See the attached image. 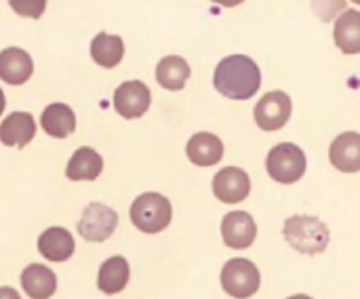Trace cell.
Returning a JSON list of instances; mask_svg holds the SVG:
<instances>
[{"label": "cell", "mask_w": 360, "mask_h": 299, "mask_svg": "<svg viewBox=\"0 0 360 299\" xmlns=\"http://www.w3.org/2000/svg\"><path fill=\"white\" fill-rule=\"evenodd\" d=\"M40 125H42L46 135L63 139V137L74 133L76 116H74V110L70 106H65V103H51L49 108H44V112L40 116Z\"/></svg>", "instance_id": "cell-19"}, {"label": "cell", "mask_w": 360, "mask_h": 299, "mask_svg": "<svg viewBox=\"0 0 360 299\" xmlns=\"http://www.w3.org/2000/svg\"><path fill=\"white\" fill-rule=\"evenodd\" d=\"M221 236L230 249H247L255 243L257 226L245 211H232L221 220Z\"/></svg>", "instance_id": "cell-10"}, {"label": "cell", "mask_w": 360, "mask_h": 299, "mask_svg": "<svg viewBox=\"0 0 360 299\" xmlns=\"http://www.w3.org/2000/svg\"><path fill=\"white\" fill-rule=\"evenodd\" d=\"M124 42L120 36L114 34H97L91 42V57L101 68H116L122 61Z\"/></svg>", "instance_id": "cell-22"}, {"label": "cell", "mask_w": 360, "mask_h": 299, "mask_svg": "<svg viewBox=\"0 0 360 299\" xmlns=\"http://www.w3.org/2000/svg\"><path fill=\"white\" fill-rule=\"evenodd\" d=\"M352 2H354V4H360V0H352Z\"/></svg>", "instance_id": "cell-29"}, {"label": "cell", "mask_w": 360, "mask_h": 299, "mask_svg": "<svg viewBox=\"0 0 360 299\" xmlns=\"http://www.w3.org/2000/svg\"><path fill=\"white\" fill-rule=\"evenodd\" d=\"M32 74H34V63H32V57L23 49L8 46L0 51V80L17 87V84L27 82Z\"/></svg>", "instance_id": "cell-12"}, {"label": "cell", "mask_w": 360, "mask_h": 299, "mask_svg": "<svg viewBox=\"0 0 360 299\" xmlns=\"http://www.w3.org/2000/svg\"><path fill=\"white\" fill-rule=\"evenodd\" d=\"M103 160L93 148H78L68 163L65 175L72 182H93L101 175Z\"/></svg>", "instance_id": "cell-18"}, {"label": "cell", "mask_w": 360, "mask_h": 299, "mask_svg": "<svg viewBox=\"0 0 360 299\" xmlns=\"http://www.w3.org/2000/svg\"><path fill=\"white\" fill-rule=\"evenodd\" d=\"M335 44L346 55H359L360 53V11L346 8L340 13L333 30Z\"/></svg>", "instance_id": "cell-15"}, {"label": "cell", "mask_w": 360, "mask_h": 299, "mask_svg": "<svg viewBox=\"0 0 360 299\" xmlns=\"http://www.w3.org/2000/svg\"><path fill=\"white\" fill-rule=\"evenodd\" d=\"M306 167H308L306 154L295 144H278V146H274L270 150V154H268V160H266L268 175L274 182L283 184V186L300 182L304 177V173H306Z\"/></svg>", "instance_id": "cell-4"}, {"label": "cell", "mask_w": 360, "mask_h": 299, "mask_svg": "<svg viewBox=\"0 0 360 299\" xmlns=\"http://www.w3.org/2000/svg\"><path fill=\"white\" fill-rule=\"evenodd\" d=\"M211 2H215V4H219V6H228V8H232V6H238L240 2H245V0H211Z\"/></svg>", "instance_id": "cell-26"}, {"label": "cell", "mask_w": 360, "mask_h": 299, "mask_svg": "<svg viewBox=\"0 0 360 299\" xmlns=\"http://www.w3.org/2000/svg\"><path fill=\"white\" fill-rule=\"evenodd\" d=\"M285 241L304 255H319L325 253L331 241V232L327 224L312 215H293L285 222L283 228Z\"/></svg>", "instance_id": "cell-2"}, {"label": "cell", "mask_w": 360, "mask_h": 299, "mask_svg": "<svg viewBox=\"0 0 360 299\" xmlns=\"http://www.w3.org/2000/svg\"><path fill=\"white\" fill-rule=\"evenodd\" d=\"M213 87L228 99H251L262 87V70L247 55L224 57L215 68Z\"/></svg>", "instance_id": "cell-1"}, {"label": "cell", "mask_w": 360, "mask_h": 299, "mask_svg": "<svg viewBox=\"0 0 360 299\" xmlns=\"http://www.w3.org/2000/svg\"><path fill=\"white\" fill-rule=\"evenodd\" d=\"M76 245L65 228H49L38 238V251L49 262H65L72 257Z\"/></svg>", "instance_id": "cell-17"}, {"label": "cell", "mask_w": 360, "mask_h": 299, "mask_svg": "<svg viewBox=\"0 0 360 299\" xmlns=\"http://www.w3.org/2000/svg\"><path fill=\"white\" fill-rule=\"evenodd\" d=\"M36 135V122L27 112H13L0 125V144L8 148H25Z\"/></svg>", "instance_id": "cell-13"}, {"label": "cell", "mask_w": 360, "mask_h": 299, "mask_svg": "<svg viewBox=\"0 0 360 299\" xmlns=\"http://www.w3.org/2000/svg\"><path fill=\"white\" fill-rule=\"evenodd\" d=\"M251 192L249 175L238 167H226L213 177V194L226 205L243 203Z\"/></svg>", "instance_id": "cell-9"}, {"label": "cell", "mask_w": 360, "mask_h": 299, "mask_svg": "<svg viewBox=\"0 0 360 299\" xmlns=\"http://www.w3.org/2000/svg\"><path fill=\"white\" fill-rule=\"evenodd\" d=\"M8 4L19 17H30V19L42 17L46 8V0H8Z\"/></svg>", "instance_id": "cell-24"}, {"label": "cell", "mask_w": 360, "mask_h": 299, "mask_svg": "<svg viewBox=\"0 0 360 299\" xmlns=\"http://www.w3.org/2000/svg\"><path fill=\"white\" fill-rule=\"evenodd\" d=\"M118 226V213L101 203H91L78 220V234L89 243L108 241Z\"/></svg>", "instance_id": "cell-6"}, {"label": "cell", "mask_w": 360, "mask_h": 299, "mask_svg": "<svg viewBox=\"0 0 360 299\" xmlns=\"http://www.w3.org/2000/svg\"><path fill=\"white\" fill-rule=\"evenodd\" d=\"M331 165L342 173H359L360 171V133L348 131L333 139L329 148Z\"/></svg>", "instance_id": "cell-11"}, {"label": "cell", "mask_w": 360, "mask_h": 299, "mask_svg": "<svg viewBox=\"0 0 360 299\" xmlns=\"http://www.w3.org/2000/svg\"><path fill=\"white\" fill-rule=\"evenodd\" d=\"M186 154L196 167H213L224 158V144L213 133H196L190 137Z\"/></svg>", "instance_id": "cell-14"}, {"label": "cell", "mask_w": 360, "mask_h": 299, "mask_svg": "<svg viewBox=\"0 0 360 299\" xmlns=\"http://www.w3.org/2000/svg\"><path fill=\"white\" fill-rule=\"evenodd\" d=\"M259 285H262V274L257 266L249 260L243 257L230 260L221 270V287L230 298H253L259 291Z\"/></svg>", "instance_id": "cell-5"}, {"label": "cell", "mask_w": 360, "mask_h": 299, "mask_svg": "<svg viewBox=\"0 0 360 299\" xmlns=\"http://www.w3.org/2000/svg\"><path fill=\"white\" fill-rule=\"evenodd\" d=\"M152 103L150 89L141 80H127L114 91V110L122 118H141Z\"/></svg>", "instance_id": "cell-8"}, {"label": "cell", "mask_w": 360, "mask_h": 299, "mask_svg": "<svg viewBox=\"0 0 360 299\" xmlns=\"http://www.w3.org/2000/svg\"><path fill=\"white\" fill-rule=\"evenodd\" d=\"M0 299H21L19 293L11 287H0Z\"/></svg>", "instance_id": "cell-25"}, {"label": "cell", "mask_w": 360, "mask_h": 299, "mask_svg": "<svg viewBox=\"0 0 360 299\" xmlns=\"http://www.w3.org/2000/svg\"><path fill=\"white\" fill-rule=\"evenodd\" d=\"M129 215H131L133 226L137 230H141L143 234H158L171 224L173 207H171L169 198H165L162 194L146 192L135 198Z\"/></svg>", "instance_id": "cell-3"}, {"label": "cell", "mask_w": 360, "mask_h": 299, "mask_svg": "<svg viewBox=\"0 0 360 299\" xmlns=\"http://www.w3.org/2000/svg\"><path fill=\"white\" fill-rule=\"evenodd\" d=\"M190 74H192V70H190L188 61L179 55L162 57L156 65V80L167 91H181L186 87Z\"/></svg>", "instance_id": "cell-20"}, {"label": "cell", "mask_w": 360, "mask_h": 299, "mask_svg": "<svg viewBox=\"0 0 360 299\" xmlns=\"http://www.w3.org/2000/svg\"><path fill=\"white\" fill-rule=\"evenodd\" d=\"M291 112H293L291 97L283 91H270L257 101L253 116L262 131H278L289 122Z\"/></svg>", "instance_id": "cell-7"}, {"label": "cell", "mask_w": 360, "mask_h": 299, "mask_svg": "<svg viewBox=\"0 0 360 299\" xmlns=\"http://www.w3.org/2000/svg\"><path fill=\"white\" fill-rule=\"evenodd\" d=\"M4 106H6V101H4V93H2V89H0V114L4 112Z\"/></svg>", "instance_id": "cell-27"}, {"label": "cell", "mask_w": 360, "mask_h": 299, "mask_svg": "<svg viewBox=\"0 0 360 299\" xmlns=\"http://www.w3.org/2000/svg\"><path fill=\"white\" fill-rule=\"evenodd\" d=\"M312 11L321 21H331L346 11V0H312Z\"/></svg>", "instance_id": "cell-23"}, {"label": "cell", "mask_w": 360, "mask_h": 299, "mask_svg": "<svg viewBox=\"0 0 360 299\" xmlns=\"http://www.w3.org/2000/svg\"><path fill=\"white\" fill-rule=\"evenodd\" d=\"M21 287L32 299H49L57 291V276L42 264H30L21 274Z\"/></svg>", "instance_id": "cell-16"}, {"label": "cell", "mask_w": 360, "mask_h": 299, "mask_svg": "<svg viewBox=\"0 0 360 299\" xmlns=\"http://www.w3.org/2000/svg\"><path fill=\"white\" fill-rule=\"evenodd\" d=\"M129 262L120 255H114L110 260H105L99 268V276H97V287L99 291L114 295L120 293L127 283H129Z\"/></svg>", "instance_id": "cell-21"}, {"label": "cell", "mask_w": 360, "mask_h": 299, "mask_svg": "<svg viewBox=\"0 0 360 299\" xmlns=\"http://www.w3.org/2000/svg\"><path fill=\"white\" fill-rule=\"evenodd\" d=\"M289 299H312V298H308V295H291Z\"/></svg>", "instance_id": "cell-28"}]
</instances>
